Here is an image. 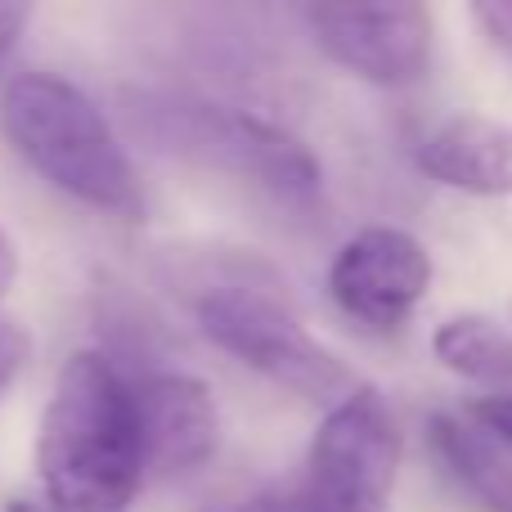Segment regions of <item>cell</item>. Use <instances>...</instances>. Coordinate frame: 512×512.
Returning <instances> with one entry per match:
<instances>
[{
  "mask_svg": "<svg viewBox=\"0 0 512 512\" xmlns=\"http://www.w3.org/2000/svg\"><path fill=\"white\" fill-rule=\"evenodd\" d=\"M36 481L50 512H131L144 486L131 378L108 351H72L36 427Z\"/></svg>",
  "mask_w": 512,
  "mask_h": 512,
  "instance_id": "6da1fadb",
  "label": "cell"
},
{
  "mask_svg": "<svg viewBox=\"0 0 512 512\" xmlns=\"http://www.w3.org/2000/svg\"><path fill=\"white\" fill-rule=\"evenodd\" d=\"M0 131L9 149L59 194L113 221H144V189L122 135L77 81L59 72L9 77L0 95Z\"/></svg>",
  "mask_w": 512,
  "mask_h": 512,
  "instance_id": "7a4b0ae2",
  "label": "cell"
},
{
  "mask_svg": "<svg viewBox=\"0 0 512 512\" xmlns=\"http://www.w3.org/2000/svg\"><path fill=\"white\" fill-rule=\"evenodd\" d=\"M194 324L216 351L234 355L243 369L315 405H337L355 387L351 369L319 342L297 315L292 297L265 265L230 261L198 279L189 292Z\"/></svg>",
  "mask_w": 512,
  "mask_h": 512,
  "instance_id": "3957f363",
  "label": "cell"
},
{
  "mask_svg": "<svg viewBox=\"0 0 512 512\" xmlns=\"http://www.w3.org/2000/svg\"><path fill=\"white\" fill-rule=\"evenodd\" d=\"M131 126L153 149L176 153L198 167H216L225 176H243L283 203H315L324 189V167L315 149L248 108L144 95L131 104Z\"/></svg>",
  "mask_w": 512,
  "mask_h": 512,
  "instance_id": "277c9868",
  "label": "cell"
},
{
  "mask_svg": "<svg viewBox=\"0 0 512 512\" xmlns=\"http://www.w3.org/2000/svg\"><path fill=\"white\" fill-rule=\"evenodd\" d=\"M405 436L373 387H351L324 409L301 472L261 490L234 512H387L396 495Z\"/></svg>",
  "mask_w": 512,
  "mask_h": 512,
  "instance_id": "5b68a950",
  "label": "cell"
},
{
  "mask_svg": "<svg viewBox=\"0 0 512 512\" xmlns=\"http://www.w3.org/2000/svg\"><path fill=\"white\" fill-rule=\"evenodd\" d=\"M432 292V252L400 225H364L328 261V297L364 333H396Z\"/></svg>",
  "mask_w": 512,
  "mask_h": 512,
  "instance_id": "8992f818",
  "label": "cell"
},
{
  "mask_svg": "<svg viewBox=\"0 0 512 512\" xmlns=\"http://www.w3.org/2000/svg\"><path fill=\"white\" fill-rule=\"evenodd\" d=\"M306 27L319 54L364 86L405 90L418 86L432 68L436 27L423 5L306 9Z\"/></svg>",
  "mask_w": 512,
  "mask_h": 512,
  "instance_id": "52a82bcc",
  "label": "cell"
},
{
  "mask_svg": "<svg viewBox=\"0 0 512 512\" xmlns=\"http://www.w3.org/2000/svg\"><path fill=\"white\" fill-rule=\"evenodd\" d=\"M135 432H140L144 481L198 477L221 450V405L194 373H144L131 378Z\"/></svg>",
  "mask_w": 512,
  "mask_h": 512,
  "instance_id": "ba28073f",
  "label": "cell"
},
{
  "mask_svg": "<svg viewBox=\"0 0 512 512\" xmlns=\"http://www.w3.org/2000/svg\"><path fill=\"white\" fill-rule=\"evenodd\" d=\"M418 171L472 198H512V126L499 117L459 113L418 140Z\"/></svg>",
  "mask_w": 512,
  "mask_h": 512,
  "instance_id": "9c48e42d",
  "label": "cell"
},
{
  "mask_svg": "<svg viewBox=\"0 0 512 512\" xmlns=\"http://www.w3.org/2000/svg\"><path fill=\"white\" fill-rule=\"evenodd\" d=\"M427 445H432L436 463L454 477V486L481 512H512V454L486 427L459 414H432Z\"/></svg>",
  "mask_w": 512,
  "mask_h": 512,
  "instance_id": "30bf717a",
  "label": "cell"
},
{
  "mask_svg": "<svg viewBox=\"0 0 512 512\" xmlns=\"http://www.w3.org/2000/svg\"><path fill=\"white\" fill-rule=\"evenodd\" d=\"M432 355L454 378L490 396H512V333L490 315H477V310L445 315L432 328Z\"/></svg>",
  "mask_w": 512,
  "mask_h": 512,
  "instance_id": "8fae6325",
  "label": "cell"
},
{
  "mask_svg": "<svg viewBox=\"0 0 512 512\" xmlns=\"http://www.w3.org/2000/svg\"><path fill=\"white\" fill-rule=\"evenodd\" d=\"M27 360H32V333L18 319L0 315V396L14 387V378L27 369Z\"/></svg>",
  "mask_w": 512,
  "mask_h": 512,
  "instance_id": "7c38bea8",
  "label": "cell"
},
{
  "mask_svg": "<svg viewBox=\"0 0 512 512\" xmlns=\"http://www.w3.org/2000/svg\"><path fill=\"white\" fill-rule=\"evenodd\" d=\"M468 14H472V23L481 27V36H486L499 54L512 59V0H481Z\"/></svg>",
  "mask_w": 512,
  "mask_h": 512,
  "instance_id": "4fadbf2b",
  "label": "cell"
},
{
  "mask_svg": "<svg viewBox=\"0 0 512 512\" xmlns=\"http://www.w3.org/2000/svg\"><path fill=\"white\" fill-rule=\"evenodd\" d=\"M472 423L486 427L499 445L512 454V396H486L472 405Z\"/></svg>",
  "mask_w": 512,
  "mask_h": 512,
  "instance_id": "5bb4252c",
  "label": "cell"
},
{
  "mask_svg": "<svg viewBox=\"0 0 512 512\" xmlns=\"http://www.w3.org/2000/svg\"><path fill=\"white\" fill-rule=\"evenodd\" d=\"M27 23H32V5H0V72H5L9 54L23 41Z\"/></svg>",
  "mask_w": 512,
  "mask_h": 512,
  "instance_id": "9a60e30c",
  "label": "cell"
},
{
  "mask_svg": "<svg viewBox=\"0 0 512 512\" xmlns=\"http://www.w3.org/2000/svg\"><path fill=\"white\" fill-rule=\"evenodd\" d=\"M14 279H18V248L5 234V225H0V297L14 288Z\"/></svg>",
  "mask_w": 512,
  "mask_h": 512,
  "instance_id": "2e32d148",
  "label": "cell"
},
{
  "mask_svg": "<svg viewBox=\"0 0 512 512\" xmlns=\"http://www.w3.org/2000/svg\"><path fill=\"white\" fill-rule=\"evenodd\" d=\"M5 512H50L41 504V499H27V495H14V499H5Z\"/></svg>",
  "mask_w": 512,
  "mask_h": 512,
  "instance_id": "e0dca14e",
  "label": "cell"
}]
</instances>
